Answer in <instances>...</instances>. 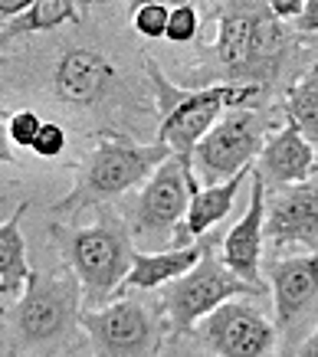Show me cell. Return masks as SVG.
<instances>
[{
  "label": "cell",
  "instance_id": "cell-1",
  "mask_svg": "<svg viewBox=\"0 0 318 357\" xmlns=\"http://www.w3.org/2000/svg\"><path fill=\"white\" fill-rule=\"evenodd\" d=\"M292 23L273 17L266 0H233L217 17L213 63L220 76L236 86H259L266 92L298 59V40Z\"/></svg>",
  "mask_w": 318,
  "mask_h": 357
},
{
  "label": "cell",
  "instance_id": "cell-2",
  "mask_svg": "<svg viewBox=\"0 0 318 357\" xmlns=\"http://www.w3.org/2000/svg\"><path fill=\"white\" fill-rule=\"evenodd\" d=\"M144 76L151 82L154 112H158V135L167 151L190 164L194 148L230 109H250L252 98L263 96L259 86H236V82H217L204 89H184L165 76V69L151 56H142Z\"/></svg>",
  "mask_w": 318,
  "mask_h": 357
},
{
  "label": "cell",
  "instance_id": "cell-3",
  "mask_svg": "<svg viewBox=\"0 0 318 357\" xmlns=\"http://www.w3.org/2000/svg\"><path fill=\"white\" fill-rule=\"evenodd\" d=\"M53 246L63 256L73 275L82 289V305L99 308V305L119 298V289L135 259V239L119 210L99 206V217L89 227H63L50 223L46 227Z\"/></svg>",
  "mask_w": 318,
  "mask_h": 357
},
{
  "label": "cell",
  "instance_id": "cell-4",
  "mask_svg": "<svg viewBox=\"0 0 318 357\" xmlns=\"http://www.w3.org/2000/svg\"><path fill=\"white\" fill-rule=\"evenodd\" d=\"M171 158L161 141L138 144L125 135H99V141L73 164V187L66 197H59L50 213L53 217H73L92 206H105L119 197L132 194L154 174V167Z\"/></svg>",
  "mask_w": 318,
  "mask_h": 357
},
{
  "label": "cell",
  "instance_id": "cell-5",
  "mask_svg": "<svg viewBox=\"0 0 318 357\" xmlns=\"http://www.w3.org/2000/svg\"><path fill=\"white\" fill-rule=\"evenodd\" d=\"M79 312H82V289L66 266L53 272L30 269L20 298L13 302L10 312H3V321L10 325L17 351L30 354L66 341L79 328Z\"/></svg>",
  "mask_w": 318,
  "mask_h": 357
},
{
  "label": "cell",
  "instance_id": "cell-6",
  "mask_svg": "<svg viewBox=\"0 0 318 357\" xmlns=\"http://www.w3.org/2000/svg\"><path fill=\"white\" fill-rule=\"evenodd\" d=\"M79 328L86 331L92 357H158L167 328L161 305L154 308L132 295H121L99 308H82Z\"/></svg>",
  "mask_w": 318,
  "mask_h": 357
},
{
  "label": "cell",
  "instance_id": "cell-7",
  "mask_svg": "<svg viewBox=\"0 0 318 357\" xmlns=\"http://www.w3.org/2000/svg\"><path fill=\"white\" fill-rule=\"evenodd\" d=\"M194 190H197L194 167L171 154L161 167H154L151 177L119 210L132 229V239H151V243H161L167 249L184 223Z\"/></svg>",
  "mask_w": 318,
  "mask_h": 357
},
{
  "label": "cell",
  "instance_id": "cell-8",
  "mask_svg": "<svg viewBox=\"0 0 318 357\" xmlns=\"http://www.w3.org/2000/svg\"><path fill=\"white\" fill-rule=\"evenodd\" d=\"M266 292L252 289L250 282H243L230 266L217 256V249H210L207 256L181 279L161 285V312L167 318L171 335L181 337L194 331L197 321H204L210 312H217L230 298H263Z\"/></svg>",
  "mask_w": 318,
  "mask_h": 357
},
{
  "label": "cell",
  "instance_id": "cell-9",
  "mask_svg": "<svg viewBox=\"0 0 318 357\" xmlns=\"http://www.w3.org/2000/svg\"><path fill=\"white\" fill-rule=\"evenodd\" d=\"M273 131L275 128L263 119V112L230 109L194 148V158H190L194 177H204L207 187H213L236 174H246Z\"/></svg>",
  "mask_w": 318,
  "mask_h": 357
},
{
  "label": "cell",
  "instance_id": "cell-10",
  "mask_svg": "<svg viewBox=\"0 0 318 357\" xmlns=\"http://www.w3.org/2000/svg\"><path fill=\"white\" fill-rule=\"evenodd\" d=\"M200 341L217 357H275L279 328L252 298H230L204 318Z\"/></svg>",
  "mask_w": 318,
  "mask_h": 357
},
{
  "label": "cell",
  "instance_id": "cell-11",
  "mask_svg": "<svg viewBox=\"0 0 318 357\" xmlns=\"http://www.w3.org/2000/svg\"><path fill=\"white\" fill-rule=\"evenodd\" d=\"M266 239L275 246H305L318 252V181L266 190Z\"/></svg>",
  "mask_w": 318,
  "mask_h": 357
},
{
  "label": "cell",
  "instance_id": "cell-12",
  "mask_svg": "<svg viewBox=\"0 0 318 357\" xmlns=\"http://www.w3.org/2000/svg\"><path fill=\"white\" fill-rule=\"evenodd\" d=\"M266 227V181L263 174L252 167L250 171V206L220 243V259L230 266L243 282H250L252 289L266 292L263 282V233Z\"/></svg>",
  "mask_w": 318,
  "mask_h": 357
},
{
  "label": "cell",
  "instance_id": "cell-13",
  "mask_svg": "<svg viewBox=\"0 0 318 357\" xmlns=\"http://www.w3.org/2000/svg\"><path fill=\"white\" fill-rule=\"evenodd\" d=\"M275 305V328L292 331L318 302V252L312 256H279L266 262Z\"/></svg>",
  "mask_w": 318,
  "mask_h": 357
},
{
  "label": "cell",
  "instance_id": "cell-14",
  "mask_svg": "<svg viewBox=\"0 0 318 357\" xmlns=\"http://www.w3.org/2000/svg\"><path fill=\"white\" fill-rule=\"evenodd\" d=\"M223 236H227V233H220V227H217V229H210L207 236L194 239L190 246H181V249H158V252L135 249L132 269H128L125 282H121L119 298L125 292H151V289H161L167 282L187 275V272L207 256L210 249H217L220 243H223Z\"/></svg>",
  "mask_w": 318,
  "mask_h": 357
},
{
  "label": "cell",
  "instance_id": "cell-15",
  "mask_svg": "<svg viewBox=\"0 0 318 357\" xmlns=\"http://www.w3.org/2000/svg\"><path fill=\"white\" fill-rule=\"evenodd\" d=\"M112 79H115V66L105 56L96 53V50H86V46H73L56 63L53 92L66 105L89 109V105L102 102Z\"/></svg>",
  "mask_w": 318,
  "mask_h": 357
},
{
  "label": "cell",
  "instance_id": "cell-16",
  "mask_svg": "<svg viewBox=\"0 0 318 357\" xmlns=\"http://www.w3.org/2000/svg\"><path fill=\"white\" fill-rule=\"evenodd\" d=\"M252 167L263 174L266 190L302 184V181H308L315 174V144L296 125L285 121L282 128H275L266 138L263 151H259Z\"/></svg>",
  "mask_w": 318,
  "mask_h": 357
},
{
  "label": "cell",
  "instance_id": "cell-17",
  "mask_svg": "<svg viewBox=\"0 0 318 357\" xmlns=\"http://www.w3.org/2000/svg\"><path fill=\"white\" fill-rule=\"evenodd\" d=\"M30 210V200H23L10 217L0 223V292H17L26 275H30V262H26V239H23V217Z\"/></svg>",
  "mask_w": 318,
  "mask_h": 357
},
{
  "label": "cell",
  "instance_id": "cell-18",
  "mask_svg": "<svg viewBox=\"0 0 318 357\" xmlns=\"http://www.w3.org/2000/svg\"><path fill=\"white\" fill-rule=\"evenodd\" d=\"M63 23H79L76 0H36L20 17H13V20H7L0 26V43H13V40L30 36V33L56 30Z\"/></svg>",
  "mask_w": 318,
  "mask_h": 357
},
{
  "label": "cell",
  "instance_id": "cell-19",
  "mask_svg": "<svg viewBox=\"0 0 318 357\" xmlns=\"http://www.w3.org/2000/svg\"><path fill=\"white\" fill-rule=\"evenodd\" d=\"M285 121L296 125L312 144H318V59L285 89Z\"/></svg>",
  "mask_w": 318,
  "mask_h": 357
},
{
  "label": "cell",
  "instance_id": "cell-20",
  "mask_svg": "<svg viewBox=\"0 0 318 357\" xmlns=\"http://www.w3.org/2000/svg\"><path fill=\"white\" fill-rule=\"evenodd\" d=\"M200 36V10L187 0V3H177L171 7V17H167V30H165V40L174 46H187L194 43Z\"/></svg>",
  "mask_w": 318,
  "mask_h": 357
},
{
  "label": "cell",
  "instance_id": "cell-21",
  "mask_svg": "<svg viewBox=\"0 0 318 357\" xmlns=\"http://www.w3.org/2000/svg\"><path fill=\"white\" fill-rule=\"evenodd\" d=\"M167 17H171L167 3H138V7H132V26L144 40H161L167 30Z\"/></svg>",
  "mask_w": 318,
  "mask_h": 357
},
{
  "label": "cell",
  "instance_id": "cell-22",
  "mask_svg": "<svg viewBox=\"0 0 318 357\" xmlns=\"http://www.w3.org/2000/svg\"><path fill=\"white\" fill-rule=\"evenodd\" d=\"M40 125H43V119H40L33 109H17L10 119H7V138H10V144L30 151V144H33Z\"/></svg>",
  "mask_w": 318,
  "mask_h": 357
},
{
  "label": "cell",
  "instance_id": "cell-23",
  "mask_svg": "<svg viewBox=\"0 0 318 357\" xmlns=\"http://www.w3.org/2000/svg\"><path fill=\"white\" fill-rule=\"evenodd\" d=\"M30 151H33L36 158H59V154L66 151V128H63L59 121H46L43 119L33 144H30Z\"/></svg>",
  "mask_w": 318,
  "mask_h": 357
},
{
  "label": "cell",
  "instance_id": "cell-24",
  "mask_svg": "<svg viewBox=\"0 0 318 357\" xmlns=\"http://www.w3.org/2000/svg\"><path fill=\"white\" fill-rule=\"evenodd\" d=\"M266 7L273 10V17H279L282 23H296L305 0H266Z\"/></svg>",
  "mask_w": 318,
  "mask_h": 357
},
{
  "label": "cell",
  "instance_id": "cell-25",
  "mask_svg": "<svg viewBox=\"0 0 318 357\" xmlns=\"http://www.w3.org/2000/svg\"><path fill=\"white\" fill-rule=\"evenodd\" d=\"M292 30L318 36V0H305V7H302V13H298V20L292 23Z\"/></svg>",
  "mask_w": 318,
  "mask_h": 357
},
{
  "label": "cell",
  "instance_id": "cell-26",
  "mask_svg": "<svg viewBox=\"0 0 318 357\" xmlns=\"http://www.w3.org/2000/svg\"><path fill=\"white\" fill-rule=\"evenodd\" d=\"M30 3H36V0H0V17H7V20H13V17H20Z\"/></svg>",
  "mask_w": 318,
  "mask_h": 357
},
{
  "label": "cell",
  "instance_id": "cell-27",
  "mask_svg": "<svg viewBox=\"0 0 318 357\" xmlns=\"http://www.w3.org/2000/svg\"><path fill=\"white\" fill-rule=\"evenodd\" d=\"M17 158H13V144L10 138H7V121L0 119V164H13Z\"/></svg>",
  "mask_w": 318,
  "mask_h": 357
},
{
  "label": "cell",
  "instance_id": "cell-28",
  "mask_svg": "<svg viewBox=\"0 0 318 357\" xmlns=\"http://www.w3.org/2000/svg\"><path fill=\"white\" fill-rule=\"evenodd\" d=\"M296 357H318V325L312 328V335L296 347Z\"/></svg>",
  "mask_w": 318,
  "mask_h": 357
},
{
  "label": "cell",
  "instance_id": "cell-29",
  "mask_svg": "<svg viewBox=\"0 0 318 357\" xmlns=\"http://www.w3.org/2000/svg\"><path fill=\"white\" fill-rule=\"evenodd\" d=\"M132 7H138V3H167V7H177V3H187V0H128Z\"/></svg>",
  "mask_w": 318,
  "mask_h": 357
},
{
  "label": "cell",
  "instance_id": "cell-30",
  "mask_svg": "<svg viewBox=\"0 0 318 357\" xmlns=\"http://www.w3.org/2000/svg\"><path fill=\"white\" fill-rule=\"evenodd\" d=\"M92 3H96V0H76V7H79V13H82V10H89V7H92Z\"/></svg>",
  "mask_w": 318,
  "mask_h": 357
},
{
  "label": "cell",
  "instance_id": "cell-31",
  "mask_svg": "<svg viewBox=\"0 0 318 357\" xmlns=\"http://www.w3.org/2000/svg\"><path fill=\"white\" fill-rule=\"evenodd\" d=\"M315 174H318V148H315Z\"/></svg>",
  "mask_w": 318,
  "mask_h": 357
},
{
  "label": "cell",
  "instance_id": "cell-32",
  "mask_svg": "<svg viewBox=\"0 0 318 357\" xmlns=\"http://www.w3.org/2000/svg\"><path fill=\"white\" fill-rule=\"evenodd\" d=\"M190 3H194V7H197V3H204V0H190Z\"/></svg>",
  "mask_w": 318,
  "mask_h": 357
},
{
  "label": "cell",
  "instance_id": "cell-33",
  "mask_svg": "<svg viewBox=\"0 0 318 357\" xmlns=\"http://www.w3.org/2000/svg\"><path fill=\"white\" fill-rule=\"evenodd\" d=\"M0 321H3V308H0Z\"/></svg>",
  "mask_w": 318,
  "mask_h": 357
}]
</instances>
